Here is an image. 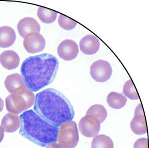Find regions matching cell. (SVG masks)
Returning <instances> with one entry per match:
<instances>
[{
  "label": "cell",
  "instance_id": "1",
  "mask_svg": "<svg viewBox=\"0 0 149 148\" xmlns=\"http://www.w3.org/2000/svg\"><path fill=\"white\" fill-rule=\"evenodd\" d=\"M34 110L47 122L58 127L72 120L75 115L68 99L54 89H46L37 94Z\"/></svg>",
  "mask_w": 149,
  "mask_h": 148
},
{
  "label": "cell",
  "instance_id": "2",
  "mask_svg": "<svg viewBox=\"0 0 149 148\" xmlns=\"http://www.w3.org/2000/svg\"><path fill=\"white\" fill-rule=\"evenodd\" d=\"M58 67L59 62L55 56L43 53L25 59L20 73L27 88L37 92L54 81Z\"/></svg>",
  "mask_w": 149,
  "mask_h": 148
},
{
  "label": "cell",
  "instance_id": "3",
  "mask_svg": "<svg viewBox=\"0 0 149 148\" xmlns=\"http://www.w3.org/2000/svg\"><path fill=\"white\" fill-rule=\"evenodd\" d=\"M19 133L23 137L39 146L44 147L58 139L59 128L47 122L32 110L23 112L19 116Z\"/></svg>",
  "mask_w": 149,
  "mask_h": 148
},
{
  "label": "cell",
  "instance_id": "4",
  "mask_svg": "<svg viewBox=\"0 0 149 148\" xmlns=\"http://www.w3.org/2000/svg\"><path fill=\"white\" fill-rule=\"evenodd\" d=\"M35 100L34 94L27 89L18 93L8 95L6 99V106L8 112L17 115L32 106Z\"/></svg>",
  "mask_w": 149,
  "mask_h": 148
},
{
  "label": "cell",
  "instance_id": "5",
  "mask_svg": "<svg viewBox=\"0 0 149 148\" xmlns=\"http://www.w3.org/2000/svg\"><path fill=\"white\" fill-rule=\"evenodd\" d=\"M79 140V132L75 122L71 120L61 125L57 141L61 148H74Z\"/></svg>",
  "mask_w": 149,
  "mask_h": 148
},
{
  "label": "cell",
  "instance_id": "6",
  "mask_svg": "<svg viewBox=\"0 0 149 148\" xmlns=\"http://www.w3.org/2000/svg\"><path fill=\"white\" fill-rule=\"evenodd\" d=\"M113 73V69L109 62L98 60L91 65L90 75L97 82H104L108 81Z\"/></svg>",
  "mask_w": 149,
  "mask_h": 148
},
{
  "label": "cell",
  "instance_id": "7",
  "mask_svg": "<svg viewBox=\"0 0 149 148\" xmlns=\"http://www.w3.org/2000/svg\"><path fill=\"white\" fill-rule=\"evenodd\" d=\"M100 123L97 119L91 115H86L79 122V129L81 134L86 137L97 136L100 130Z\"/></svg>",
  "mask_w": 149,
  "mask_h": 148
},
{
  "label": "cell",
  "instance_id": "8",
  "mask_svg": "<svg viewBox=\"0 0 149 148\" xmlns=\"http://www.w3.org/2000/svg\"><path fill=\"white\" fill-rule=\"evenodd\" d=\"M46 46V41L39 33H31L27 35L23 41V46L29 53H36L43 51Z\"/></svg>",
  "mask_w": 149,
  "mask_h": 148
},
{
  "label": "cell",
  "instance_id": "9",
  "mask_svg": "<svg viewBox=\"0 0 149 148\" xmlns=\"http://www.w3.org/2000/svg\"><path fill=\"white\" fill-rule=\"evenodd\" d=\"M57 53L61 59L65 61H71L75 59L78 55V46L72 39H65L58 45Z\"/></svg>",
  "mask_w": 149,
  "mask_h": 148
},
{
  "label": "cell",
  "instance_id": "10",
  "mask_svg": "<svg viewBox=\"0 0 149 148\" xmlns=\"http://www.w3.org/2000/svg\"><path fill=\"white\" fill-rule=\"evenodd\" d=\"M130 127L133 132L136 135H143L147 132L146 119L141 104L135 109L134 118L130 123Z\"/></svg>",
  "mask_w": 149,
  "mask_h": 148
},
{
  "label": "cell",
  "instance_id": "11",
  "mask_svg": "<svg viewBox=\"0 0 149 148\" xmlns=\"http://www.w3.org/2000/svg\"><path fill=\"white\" fill-rule=\"evenodd\" d=\"M17 28L20 36L24 39L31 33H39L41 30L40 25L36 20L32 17H25L20 20Z\"/></svg>",
  "mask_w": 149,
  "mask_h": 148
},
{
  "label": "cell",
  "instance_id": "12",
  "mask_svg": "<svg viewBox=\"0 0 149 148\" xmlns=\"http://www.w3.org/2000/svg\"><path fill=\"white\" fill-rule=\"evenodd\" d=\"M5 86L11 94L18 93L27 89L22 75L17 73L8 75L5 81Z\"/></svg>",
  "mask_w": 149,
  "mask_h": 148
},
{
  "label": "cell",
  "instance_id": "13",
  "mask_svg": "<svg viewBox=\"0 0 149 148\" xmlns=\"http://www.w3.org/2000/svg\"><path fill=\"white\" fill-rule=\"evenodd\" d=\"M80 49L86 55H93L100 49L99 39L93 35H88L82 38L79 43Z\"/></svg>",
  "mask_w": 149,
  "mask_h": 148
},
{
  "label": "cell",
  "instance_id": "14",
  "mask_svg": "<svg viewBox=\"0 0 149 148\" xmlns=\"http://www.w3.org/2000/svg\"><path fill=\"white\" fill-rule=\"evenodd\" d=\"M20 58L15 51L6 50L0 55V63L2 66L8 70H12L18 67Z\"/></svg>",
  "mask_w": 149,
  "mask_h": 148
},
{
  "label": "cell",
  "instance_id": "15",
  "mask_svg": "<svg viewBox=\"0 0 149 148\" xmlns=\"http://www.w3.org/2000/svg\"><path fill=\"white\" fill-rule=\"evenodd\" d=\"M20 125V118L17 115L7 113L2 119L1 127L3 131L6 132H14L19 128Z\"/></svg>",
  "mask_w": 149,
  "mask_h": 148
},
{
  "label": "cell",
  "instance_id": "16",
  "mask_svg": "<svg viewBox=\"0 0 149 148\" xmlns=\"http://www.w3.org/2000/svg\"><path fill=\"white\" fill-rule=\"evenodd\" d=\"M15 30L10 27L5 26L0 27V47L8 48L12 46L16 39Z\"/></svg>",
  "mask_w": 149,
  "mask_h": 148
},
{
  "label": "cell",
  "instance_id": "17",
  "mask_svg": "<svg viewBox=\"0 0 149 148\" xmlns=\"http://www.w3.org/2000/svg\"><path fill=\"white\" fill-rule=\"evenodd\" d=\"M107 101L109 107L114 109H120L126 105L127 99L123 94L111 92L108 94Z\"/></svg>",
  "mask_w": 149,
  "mask_h": 148
},
{
  "label": "cell",
  "instance_id": "18",
  "mask_svg": "<svg viewBox=\"0 0 149 148\" xmlns=\"http://www.w3.org/2000/svg\"><path fill=\"white\" fill-rule=\"evenodd\" d=\"M86 115L94 117L100 123L104 122L108 115L106 109L100 104H95L91 106L86 112Z\"/></svg>",
  "mask_w": 149,
  "mask_h": 148
},
{
  "label": "cell",
  "instance_id": "19",
  "mask_svg": "<svg viewBox=\"0 0 149 148\" xmlns=\"http://www.w3.org/2000/svg\"><path fill=\"white\" fill-rule=\"evenodd\" d=\"M58 13L47 8L39 7L37 10V16L43 23L51 24L56 20Z\"/></svg>",
  "mask_w": 149,
  "mask_h": 148
},
{
  "label": "cell",
  "instance_id": "20",
  "mask_svg": "<svg viewBox=\"0 0 149 148\" xmlns=\"http://www.w3.org/2000/svg\"><path fill=\"white\" fill-rule=\"evenodd\" d=\"M113 141L107 135H98L93 139L91 148H113Z\"/></svg>",
  "mask_w": 149,
  "mask_h": 148
},
{
  "label": "cell",
  "instance_id": "21",
  "mask_svg": "<svg viewBox=\"0 0 149 148\" xmlns=\"http://www.w3.org/2000/svg\"><path fill=\"white\" fill-rule=\"evenodd\" d=\"M123 92L126 97L131 100H136L139 99L136 88L131 80H129L124 84L123 87Z\"/></svg>",
  "mask_w": 149,
  "mask_h": 148
},
{
  "label": "cell",
  "instance_id": "22",
  "mask_svg": "<svg viewBox=\"0 0 149 148\" xmlns=\"http://www.w3.org/2000/svg\"><path fill=\"white\" fill-rule=\"evenodd\" d=\"M58 24L61 28L70 31L75 28L77 23L74 20L70 19L63 15H60L58 18Z\"/></svg>",
  "mask_w": 149,
  "mask_h": 148
},
{
  "label": "cell",
  "instance_id": "23",
  "mask_svg": "<svg viewBox=\"0 0 149 148\" xmlns=\"http://www.w3.org/2000/svg\"><path fill=\"white\" fill-rule=\"evenodd\" d=\"M134 148H148V142L146 138H140L134 143Z\"/></svg>",
  "mask_w": 149,
  "mask_h": 148
},
{
  "label": "cell",
  "instance_id": "24",
  "mask_svg": "<svg viewBox=\"0 0 149 148\" xmlns=\"http://www.w3.org/2000/svg\"><path fill=\"white\" fill-rule=\"evenodd\" d=\"M45 148H61L56 142H52L46 146Z\"/></svg>",
  "mask_w": 149,
  "mask_h": 148
},
{
  "label": "cell",
  "instance_id": "25",
  "mask_svg": "<svg viewBox=\"0 0 149 148\" xmlns=\"http://www.w3.org/2000/svg\"><path fill=\"white\" fill-rule=\"evenodd\" d=\"M4 137V131L2 127L0 126V143L2 141Z\"/></svg>",
  "mask_w": 149,
  "mask_h": 148
},
{
  "label": "cell",
  "instance_id": "26",
  "mask_svg": "<svg viewBox=\"0 0 149 148\" xmlns=\"http://www.w3.org/2000/svg\"><path fill=\"white\" fill-rule=\"evenodd\" d=\"M3 106H4V103L3 99L0 97V113L3 110Z\"/></svg>",
  "mask_w": 149,
  "mask_h": 148
}]
</instances>
